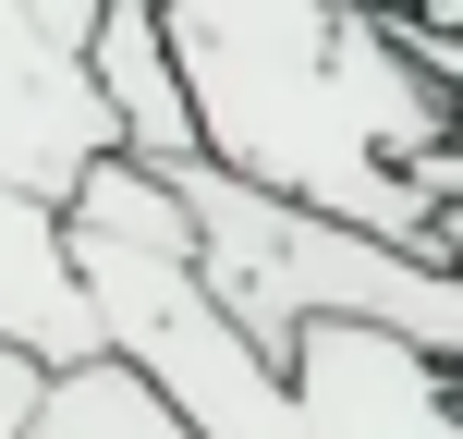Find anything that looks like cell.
Wrapping results in <instances>:
<instances>
[{
	"label": "cell",
	"instance_id": "6da1fadb",
	"mask_svg": "<svg viewBox=\"0 0 463 439\" xmlns=\"http://www.w3.org/2000/svg\"><path fill=\"white\" fill-rule=\"evenodd\" d=\"M171 62L195 86L208 171L305 220L378 232L463 269V86L415 62L402 13L342 0H171Z\"/></svg>",
	"mask_w": 463,
	"mask_h": 439
},
{
	"label": "cell",
	"instance_id": "7a4b0ae2",
	"mask_svg": "<svg viewBox=\"0 0 463 439\" xmlns=\"http://www.w3.org/2000/svg\"><path fill=\"white\" fill-rule=\"evenodd\" d=\"M73 269H86V305H98V342L146 378L195 439H317L293 403V378L232 329V305L208 293L195 269V208L171 171H135L110 159L86 196H73Z\"/></svg>",
	"mask_w": 463,
	"mask_h": 439
},
{
	"label": "cell",
	"instance_id": "3957f363",
	"mask_svg": "<svg viewBox=\"0 0 463 439\" xmlns=\"http://www.w3.org/2000/svg\"><path fill=\"white\" fill-rule=\"evenodd\" d=\"M98 24L110 0H0V184L73 208L122 159V122L98 98Z\"/></svg>",
	"mask_w": 463,
	"mask_h": 439
},
{
	"label": "cell",
	"instance_id": "277c9868",
	"mask_svg": "<svg viewBox=\"0 0 463 439\" xmlns=\"http://www.w3.org/2000/svg\"><path fill=\"white\" fill-rule=\"evenodd\" d=\"M293 403L317 439H463V367L391 342V329H305Z\"/></svg>",
	"mask_w": 463,
	"mask_h": 439
},
{
	"label": "cell",
	"instance_id": "5b68a950",
	"mask_svg": "<svg viewBox=\"0 0 463 439\" xmlns=\"http://www.w3.org/2000/svg\"><path fill=\"white\" fill-rule=\"evenodd\" d=\"M0 342L37 354L49 378L110 354L98 342V305H86V269H73V220L13 196V184H0Z\"/></svg>",
	"mask_w": 463,
	"mask_h": 439
},
{
	"label": "cell",
	"instance_id": "8992f818",
	"mask_svg": "<svg viewBox=\"0 0 463 439\" xmlns=\"http://www.w3.org/2000/svg\"><path fill=\"white\" fill-rule=\"evenodd\" d=\"M98 98H110L122 159H135V171H195V159H208V135H195V86H184V62H171L159 0H110V24H98Z\"/></svg>",
	"mask_w": 463,
	"mask_h": 439
},
{
	"label": "cell",
	"instance_id": "52a82bcc",
	"mask_svg": "<svg viewBox=\"0 0 463 439\" xmlns=\"http://www.w3.org/2000/svg\"><path fill=\"white\" fill-rule=\"evenodd\" d=\"M37 439H195V427L171 415V403L146 391L122 354H98V367H61V378H49V415H37Z\"/></svg>",
	"mask_w": 463,
	"mask_h": 439
},
{
	"label": "cell",
	"instance_id": "ba28073f",
	"mask_svg": "<svg viewBox=\"0 0 463 439\" xmlns=\"http://www.w3.org/2000/svg\"><path fill=\"white\" fill-rule=\"evenodd\" d=\"M37 415H49V367L0 342V439H37Z\"/></svg>",
	"mask_w": 463,
	"mask_h": 439
},
{
	"label": "cell",
	"instance_id": "9c48e42d",
	"mask_svg": "<svg viewBox=\"0 0 463 439\" xmlns=\"http://www.w3.org/2000/svg\"><path fill=\"white\" fill-rule=\"evenodd\" d=\"M451 24H463V13H451Z\"/></svg>",
	"mask_w": 463,
	"mask_h": 439
}]
</instances>
